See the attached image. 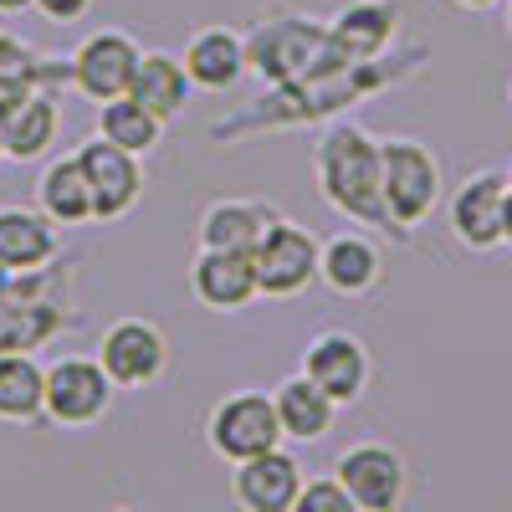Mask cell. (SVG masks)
<instances>
[{
  "label": "cell",
  "instance_id": "cell-17",
  "mask_svg": "<svg viewBox=\"0 0 512 512\" xmlns=\"http://www.w3.org/2000/svg\"><path fill=\"white\" fill-rule=\"evenodd\" d=\"M282 216L272 200H256V195H226V200H210L205 216L195 226V241L210 251H251L256 241L267 236V226Z\"/></svg>",
  "mask_w": 512,
  "mask_h": 512
},
{
  "label": "cell",
  "instance_id": "cell-31",
  "mask_svg": "<svg viewBox=\"0 0 512 512\" xmlns=\"http://www.w3.org/2000/svg\"><path fill=\"white\" fill-rule=\"evenodd\" d=\"M21 11H31V0H0V16H21Z\"/></svg>",
  "mask_w": 512,
  "mask_h": 512
},
{
  "label": "cell",
  "instance_id": "cell-18",
  "mask_svg": "<svg viewBox=\"0 0 512 512\" xmlns=\"http://www.w3.org/2000/svg\"><path fill=\"white\" fill-rule=\"evenodd\" d=\"M57 226L31 205H0V267L11 277H31L57 262Z\"/></svg>",
  "mask_w": 512,
  "mask_h": 512
},
{
  "label": "cell",
  "instance_id": "cell-36",
  "mask_svg": "<svg viewBox=\"0 0 512 512\" xmlns=\"http://www.w3.org/2000/svg\"><path fill=\"white\" fill-rule=\"evenodd\" d=\"M507 108H512V82H507Z\"/></svg>",
  "mask_w": 512,
  "mask_h": 512
},
{
  "label": "cell",
  "instance_id": "cell-20",
  "mask_svg": "<svg viewBox=\"0 0 512 512\" xmlns=\"http://www.w3.org/2000/svg\"><path fill=\"white\" fill-rule=\"evenodd\" d=\"M128 98L144 103L159 123L169 118H180L195 98V82L185 77L180 57H169V52H144L139 67H134V82H128Z\"/></svg>",
  "mask_w": 512,
  "mask_h": 512
},
{
  "label": "cell",
  "instance_id": "cell-32",
  "mask_svg": "<svg viewBox=\"0 0 512 512\" xmlns=\"http://www.w3.org/2000/svg\"><path fill=\"white\" fill-rule=\"evenodd\" d=\"M461 11H492V6H502V0H456Z\"/></svg>",
  "mask_w": 512,
  "mask_h": 512
},
{
  "label": "cell",
  "instance_id": "cell-35",
  "mask_svg": "<svg viewBox=\"0 0 512 512\" xmlns=\"http://www.w3.org/2000/svg\"><path fill=\"white\" fill-rule=\"evenodd\" d=\"M502 175H507V185H512V164H507V169H502Z\"/></svg>",
  "mask_w": 512,
  "mask_h": 512
},
{
  "label": "cell",
  "instance_id": "cell-34",
  "mask_svg": "<svg viewBox=\"0 0 512 512\" xmlns=\"http://www.w3.org/2000/svg\"><path fill=\"white\" fill-rule=\"evenodd\" d=\"M502 6H507V31H512V0H502Z\"/></svg>",
  "mask_w": 512,
  "mask_h": 512
},
{
  "label": "cell",
  "instance_id": "cell-28",
  "mask_svg": "<svg viewBox=\"0 0 512 512\" xmlns=\"http://www.w3.org/2000/svg\"><path fill=\"white\" fill-rule=\"evenodd\" d=\"M31 11H41L52 26H72L93 11V0H31Z\"/></svg>",
  "mask_w": 512,
  "mask_h": 512
},
{
  "label": "cell",
  "instance_id": "cell-37",
  "mask_svg": "<svg viewBox=\"0 0 512 512\" xmlns=\"http://www.w3.org/2000/svg\"><path fill=\"white\" fill-rule=\"evenodd\" d=\"M113 512H139V507H113Z\"/></svg>",
  "mask_w": 512,
  "mask_h": 512
},
{
  "label": "cell",
  "instance_id": "cell-30",
  "mask_svg": "<svg viewBox=\"0 0 512 512\" xmlns=\"http://www.w3.org/2000/svg\"><path fill=\"white\" fill-rule=\"evenodd\" d=\"M502 246H512V185L502 195Z\"/></svg>",
  "mask_w": 512,
  "mask_h": 512
},
{
  "label": "cell",
  "instance_id": "cell-7",
  "mask_svg": "<svg viewBox=\"0 0 512 512\" xmlns=\"http://www.w3.org/2000/svg\"><path fill=\"white\" fill-rule=\"evenodd\" d=\"M246 256H251L256 292L262 297H303L318 282V236L308 226L287 221V216H277L267 226V236Z\"/></svg>",
  "mask_w": 512,
  "mask_h": 512
},
{
  "label": "cell",
  "instance_id": "cell-8",
  "mask_svg": "<svg viewBox=\"0 0 512 512\" xmlns=\"http://www.w3.org/2000/svg\"><path fill=\"white\" fill-rule=\"evenodd\" d=\"M93 359L113 379V390H149L169 369V338L154 318H113L98 333Z\"/></svg>",
  "mask_w": 512,
  "mask_h": 512
},
{
  "label": "cell",
  "instance_id": "cell-21",
  "mask_svg": "<svg viewBox=\"0 0 512 512\" xmlns=\"http://www.w3.org/2000/svg\"><path fill=\"white\" fill-rule=\"evenodd\" d=\"M395 26H400L395 0H354V6H344V16L328 26V36H333V47L344 62H364V57H379L390 47Z\"/></svg>",
  "mask_w": 512,
  "mask_h": 512
},
{
  "label": "cell",
  "instance_id": "cell-15",
  "mask_svg": "<svg viewBox=\"0 0 512 512\" xmlns=\"http://www.w3.org/2000/svg\"><path fill=\"white\" fill-rule=\"evenodd\" d=\"M180 67H185V77L195 82V88L226 93V88H236V82L251 72V62H246V36H241L236 26H200V31H190V41H185Z\"/></svg>",
  "mask_w": 512,
  "mask_h": 512
},
{
  "label": "cell",
  "instance_id": "cell-9",
  "mask_svg": "<svg viewBox=\"0 0 512 512\" xmlns=\"http://www.w3.org/2000/svg\"><path fill=\"white\" fill-rule=\"evenodd\" d=\"M139 57H144V47H139L134 36L103 26V31L82 36L77 47H72V57H67V88L82 93L93 108H98V103H113V98L128 93Z\"/></svg>",
  "mask_w": 512,
  "mask_h": 512
},
{
  "label": "cell",
  "instance_id": "cell-38",
  "mask_svg": "<svg viewBox=\"0 0 512 512\" xmlns=\"http://www.w3.org/2000/svg\"><path fill=\"white\" fill-rule=\"evenodd\" d=\"M0 159H6V144H0Z\"/></svg>",
  "mask_w": 512,
  "mask_h": 512
},
{
  "label": "cell",
  "instance_id": "cell-26",
  "mask_svg": "<svg viewBox=\"0 0 512 512\" xmlns=\"http://www.w3.org/2000/svg\"><path fill=\"white\" fill-rule=\"evenodd\" d=\"M0 77H31L41 93H52V82H62V88H67V57L62 62H47L26 36L0 31Z\"/></svg>",
  "mask_w": 512,
  "mask_h": 512
},
{
  "label": "cell",
  "instance_id": "cell-5",
  "mask_svg": "<svg viewBox=\"0 0 512 512\" xmlns=\"http://www.w3.org/2000/svg\"><path fill=\"white\" fill-rule=\"evenodd\" d=\"M113 405V379L88 354H62L47 364V390H41V415L62 431H88Z\"/></svg>",
  "mask_w": 512,
  "mask_h": 512
},
{
  "label": "cell",
  "instance_id": "cell-13",
  "mask_svg": "<svg viewBox=\"0 0 512 512\" xmlns=\"http://www.w3.org/2000/svg\"><path fill=\"white\" fill-rule=\"evenodd\" d=\"M502 195H507V175L502 169H482L466 185H456V195L446 200V226L466 251L502 246Z\"/></svg>",
  "mask_w": 512,
  "mask_h": 512
},
{
  "label": "cell",
  "instance_id": "cell-19",
  "mask_svg": "<svg viewBox=\"0 0 512 512\" xmlns=\"http://www.w3.org/2000/svg\"><path fill=\"white\" fill-rule=\"evenodd\" d=\"M272 410H277V425H282V441H292V446L323 441L333 431V420H338V405L318 390L308 374H287L272 390Z\"/></svg>",
  "mask_w": 512,
  "mask_h": 512
},
{
  "label": "cell",
  "instance_id": "cell-22",
  "mask_svg": "<svg viewBox=\"0 0 512 512\" xmlns=\"http://www.w3.org/2000/svg\"><path fill=\"white\" fill-rule=\"evenodd\" d=\"M36 210L57 231H72V226H88L93 221V190H88V180H82V169H77L72 154H62V159H52L47 169H41V180H36Z\"/></svg>",
  "mask_w": 512,
  "mask_h": 512
},
{
  "label": "cell",
  "instance_id": "cell-25",
  "mask_svg": "<svg viewBox=\"0 0 512 512\" xmlns=\"http://www.w3.org/2000/svg\"><path fill=\"white\" fill-rule=\"evenodd\" d=\"M98 139H108V144H118V149H128V154H154L159 149V139H164V123L144 108V103H134V98H113V103H98Z\"/></svg>",
  "mask_w": 512,
  "mask_h": 512
},
{
  "label": "cell",
  "instance_id": "cell-4",
  "mask_svg": "<svg viewBox=\"0 0 512 512\" xmlns=\"http://www.w3.org/2000/svg\"><path fill=\"white\" fill-rule=\"evenodd\" d=\"M333 482L354 497L359 512H400L410 492V466L390 441H354L338 451Z\"/></svg>",
  "mask_w": 512,
  "mask_h": 512
},
{
  "label": "cell",
  "instance_id": "cell-16",
  "mask_svg": "<svg viewBox=\"0 0 512 512\" xmlns=\"http://www.w3.org/2000/svg\"><path fill=\"white\" fill-rule=\"evenodd\" d=\"M379 277H384L379 241H369L359 231H338V236L318 241V282L333 297H364L379 287Z\"/></svg>",
  "mask_w": 512,
  "mask_h": 512
},
{
  "label": "cell",
  "instance_id": "cell-24",
  "mask_svg": "<svg viewBox=\"0 0 512 512\" xmlns=\"http://www.w3.org/2000/svg\"><path fill=\"white\" fill-rule=\"evenodd\" d=\"M41 390H47V369L31 354H21V349L0 354V420L6 425L41 420Z\"/></svg>",
  "mask_w": 512,
  "mask_h": 512
},
{
  "label": "cell",
  "instance_id": "cell-6",
  "mask_svg": "<svg viewBox=\"0 0 512 512\" xmlns=\"http://www.w3.org/2000/svg\"><path fill=\"white\" fill-rule=\"evenodd\" d=\"M205 441L231 466L282 446V425H277L272 395L267 390H231L226 400H216L210 415H205Z\"/></svg>",
  "mask_w": 512,
  "mask_h": 512
},
{
  "label": "cell",
  "instance_id": "cell-1",
  "mask_svg": "<svg viewBox=\"0 0 512 512\" xmlns=\"http://www.w3.org/2000/svg\"><path fill=\"white\" fill-rule=\"evenodd\" d=\"M313 180L318 195L344 210L349 221L374 226V231H390V216H384V200H379V139L359 123H328L318 144H313Z\"/></svg>",
  "mask_w": 512,
  "mask_h": 512
},
{
  "label": "cell",
  "instance_id": "cell-23",
  "mask_svg": "<svg viewBox=\"0 0 512 512\" xmlns=\"http://www.w3.org/2000/svg\"><path fill=\"white\" fill-rule=\"evenodd\" d=\"M57 123H62V108L52 93H31L6 123H0V144H6V159L16 164H36L47 159V149L57 144Z\"/></svg>",
  "mask_w": 512,
  "mask_h": 512
},
{
  "label": "cell",
  "instance_id": "cell-2",
  "mask_svg": "<svg viewBox=\"0 0 512 512\" xmlns=\"http://www.w3.org/2000/svg\"><path fill=\"white\" fill-rule=\"evenodd\" d=\"M246 62L262 72L272 88H292V82H323L328 72H344L354 62L338 57L333 36L313 16H272L246 36Z\"/></svg>",
  "mask_w": 512,
  "mask_h": 512
},
{
  "label": "cell",
  "instance_id": "cell-3",
  "mask_svg": "<svg viewBox=\"0 0 512 512\" xmlns=\"http://www.w3.org/2000/svg\"><path fill=\"white\" fill-rule=\"evenodd\" d=\"M379 200L390 226L405 236L441 205V159L420 139H379Z\"/></svg>",
  "mask_w": 512,
  "mask_h": 512
},
{
  "label": "cell",
  "instance_id": "cell-27",
  "mask_svg": "<svg viewBox=\"0 0 512 512\" xmlns=\"http://www.w3.org/2000/svg\"><path fill=\"white\" fill-rule=\"evenodd\" d=\"M292 512H359V507L333 477H308L303 492H297V502H292Z\"/></svg>",
  "mask_w": 512,
  "mask_h": 512
},
{
  "label": "cell",
  "instance_id": "cell-14",
  "mask_svg": "<svg viewBox=\"0 0 512 512\" xmlns=\"http://www.w3.org/2000/svg\"><path fill=\"white\" fill-rule=\"evenodd\" d=\"M190 297L210 313H241L251 308L256 297V272H251V256L246 251H210L200 246L195 262H190Z\"/></svg>",
  "mask_w": 512,
  "mask_h": 512
},
{
  "label": "cell",
  "instance_id": "cell-33",
  "mask_svg": "<svg viewBox=\"0 0 512 512\" xmlns=\"http://www.w3.org/2000/svg\"><path fill=\"white\" fill-rule=\"evenodd\" d=\"M6 297H11V272L0 267V303H6Z\"/></svg>",
  "mask_w": 512,
  "mask_h": 512
},
{
  "label": "cell",
  "instance_id": "cell-12",
  "mask_svg": "<svg viewBox=\"0 0 512 512\" xmlns=\"http://www.w3.org/2000/svg\"><path fill=\"white\" fill-rule=\"evenodd\" d=\"M303 461L292 451L272 446L251 461H236L231 466V502L241 512H292L297 492H303Z\"/></svg>",
  "mask_w": 512,
  "mask_h": 512
},
{
  "label": "cell",
  "instance_id": "cell-10",
  "mask_svg": "<svg viewBox=\"0 0 512 512\" xmlns=\"http://www.w3.org/2000/svg\"><path fill=\"white\" fill-rule=\"evenodd\" d=\"M297 374H308L318 390L344 410V405H359L369 379H374V359L364 349V338L349 333V328H323L318 338H308L303 349V364H297Z\"/></svg>",
  "mask_w": 512,
  "mask_h": 512
},
{
  "label": "cell",
  "instance_id": "cell-29",
  "mask_svg": "<svg viewBox=\"0 0 512 512\" xmlns=\"http://www.w3.org/2000/svg\"><path fill=\"white\" fill-rule=\"evenodd\" d=\"M31 93H36V82H31V77H0V123H6Z\"/></svg>",
  "mask_w": 512,
  "mask_h": 512
},
{
  "label": "cell",
  "instance_id": "cell-11",
  "mask_svg": "<svg viewBox=\"0 0 512 512\" xmlns=\"http://www.w3.org/2000/svg\"><path fill=\"white\" fill-rule=\"evenodd\" d=\"M72 159L93 190V221H118L144 200V159L139 154H128V149L93 134L72 149Z\"/></svg>",
  "mask_w": 512,
  "mask_h": 512
}]
</instances>
